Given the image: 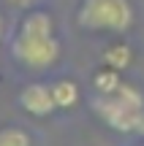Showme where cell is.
I'll list each match as a JSON object with an SVG mask.
<instances>
[{"label": "cell", "mask_w": 144, "mask_h": 146, "mask_svg": "<svg viewBox=\"0 0 144 146\" xmlns=\"http://www.w3.org/2000/svg\"><path fill=\"white\" fill-rule=\"evenodd\" d=\"M11 57L25 70H49L63 57V41L54 27V16L44 8H33L19 19L11 38Z\"/></svg>", "instance_id": "1"}, {"label": "cell", "mask_w": 144, "mask_h": 146, "mask_svg": "<svg viewBox=\"0 0 144 146\" xmlns=\"http://www.w3.org/2000/svg\"><path fill=\"white\" fill-rule=\"evenodd\" d=\"M92 114L114 133H136L144 114V92L136 84L123 81L109 95H92Z\"/></svg>", "instance_id": "2"}, {"label": "cell", "mask_w": 144, "mask_h": 146, "mask_svg": "<svg viewBox=\"0 0 144 146\" xmlns=\"http://www.w3.org/2000/svg\"><path fill=\"white\" fill-rule=\"evenodd\" d=\"M76 25L95 35H125L136 25L133 0H79Z\"/></svg>", "instance_id": "3"}, {"label": "cell", "mask_w": 144, "mask_h": 146, "mask_svg": "<svg viewBox=\"0 0 144 146\" xmlns=\"http://www.w3.org/2000/svg\"><path fill=\"white\" fill-rule=\"evenodd\" d=\"M16 100H19L25 114L38 116V119H46V116H52L54 111H57L54 95H52V84L49 81H33V84H27V87H22V92H19Z\"/></svg>", "instance_id": "4"}, {"label": "cell", "mask_w": 144, "mask_h": 146, "mask_svg": "<svg viewBox=\"0 0 144 146\" xmlns=\"http://www.w3.org/2000/svg\"><path fill=\"white\" fill-rule=\"evenodd\" d=\"M133 57H136V52H133L131 43H125V41H112L106 49H103V54H101V65L125 73V70L131 68V62H133Z\"/></svg>", "instance_id": "5"}, {"label": "cell", "mask_w": 144, "mask_h": 146, "mask_svg": "<svg viewBox=\"0 0 144 146\" xmlns=\"http://www.w3.org/2000/svg\"><path fill=\"white\" fill-rule=\"evenodd\" d=\"M52 84V95H54V106H57V111H71L79 106L82 100V89L79 84L74 81V78H54Z\"/></svg>", "instance_id": "6"}, {"label": "cell", "mask_w": 144, "mask_h": 146, "mask_svg": "<svg viewBox=\"0 0 144 146\" xmlns=\"http://www.w3.org/2000/svg\"><path fill=\"white\" fill-rule=\"evenodd\" d=\"M123 81H125V78H123V73H120V70L101 65V68L92 73V78H90V84H92V95H109V92H114V89H117Z\"/></svg>", "instance_id": "7"}, {"label": "cell", "mask_w": 144, "mask_h": 146, "mask_svg": "<svg viewBox=\"0 0 144 146\" xmlns=\"http://www.w3.org/2000/svg\"><path fill=\"white\" fill-rule=\"evenodd\" d=\"M0 146H33V138L22 127H0Z\"/></svg>", "instance_id": "8"}, {"label": "cell", "mask_w": 144, "mask_h": 146, "mask_svg": "<svg viewBox=\"0 0 144 146\" xmlns=\"http://www.w3.org/2000/svg\"><path fill=\"white\" fill-rule=\"evenodd\" d=\"M136 135L144 141V114H141V122H139V127H136Z\"/></svg>", "instance_id": "9"}, {"label": "cell", "mask_w": 144, "mask_h": 146, "mask_svg": "<svg viewBox=\"0 0 144 146\" xmlns=\"http://www.w3.org/2000/svg\"><path fill=\"white\" fill-rule=\"evenodd\" d=\"M3 30H5V25H3V16H0V54H3Z\"/></svg>", "instance_id": "10"}, {"label": "cell", "mask_w": 144, "mask_h": 146, "mask_svg": "<svg viewBox=\"0 0 144 146\" xmlns=\"http://www.w3.org/2000/svg\"><path fill=\"white\" fill-rule=\"evenodd\" d=\"M11 3H16V5H25V3H30V0H11Z\"/></svg>", "instance_id": "11"}, {"label": "cell", "mask_w": 144, "mask_h": 146, "mask_svg": "<svg viewBox=\"0 0 144 146\" xmlns=\"http://www.w3.org/2000/svg\"><path fill=\"white\" fill-rule=\"evenodd\" d=\"M139 146H144V143H139Z\"/></svg>", "instance_id": "12"}]
</instances>
